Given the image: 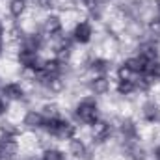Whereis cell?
<instances>
[{"label":"cell","instance_id":"8992f818","mask_svg":"<svg viewBox=\"0 0 160 160\" xmlns=\"http://www.w3.org/2000/svg\"><path fill=\"white\" fill-rule=\"evenodd\" d=\"M155 8H157V11L160 13V0H155Z\"/></svg>","mask_w":160,"mask_h":160},{"label":"cell","instance_id":"277c9868","mask_svg":"<svg viewBox=\"0 0 160 160\" xmlns=\"http://www.w3.org/2000/svg\"><path fill=\"white\" fill-rule=\"evenodd\" d=\"M41 160H69V157L60 147H48V149H43Z\"/></svg>","mask_w":160,"mask_h":160},{"label":"cell","instance_id":"6da1fadb","mask_svg":"<svg viewBox=\"0 0 160 160\" xmlns=\"http://www.w3.org/2000/svg\"><path fill=\"white\" fill-rule=\"evenodd\" d=\"M71 38H73L75 43H78V45H91V41H93V24L89 21L78 22L73 28Z\"/></svg>","mask_w":160,"mask_h":160},{"label":"cell","instance_id":"3957f363","mask_svg":"<svg viewBox=\"0 0 160 160\" xmlns=\"http://www.w3.org/2000/svg\"><path fill=\"white\" fill-rule=\"evenodd\" d=\"M28 6H30L28 0H9L8 2V13H9V17H13L17 21L28 11Z\"/></svg>","mask_w":160,"mask_h":160},{"label":"cell","instance_id":"7a4b0ae2","mask_svg":"<svg viewBox=\"0 0 160 160\" xmlns=\"http://www.w3.org/2000/svg\"><path fill=\"white\" fill-rule=\"evenodd\" d=\"M45 123H47V118L43 116L41 110H28L24 119H22V127L26 130H43L45 128Z\"/></svg>","mask_w":160,"mask_h":160},{"label":"cell","instance_id":"5b68a950","mask_svg":"<svg viewBox=\"0 0 160 160\" xmlns=\"http://www.w3.org/2000/svg\"><path fill=\"white\" fill-rule=\"evenodd\" d=\"M93 4L99 6V8H108V6L114 4V0H93Z\"/></svg>","mask_w":160,"mask_h":160}]
</instances>
